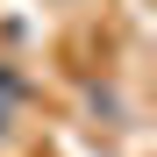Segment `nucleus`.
<instances>
[{"instance_id":"nucleus-1","label":"nucleus","mask_w":157,"mask_h":157,"mask_svg":"<svg viewBox=\"0 0 157 157\" xmlns=\"http://www.w3.org/2000/svg\"><path fill=\"white\" fill-rule=\"evenodd\" d=\"M14 107H21V78L0 64V136H7V121H14Z\"/></svg>"}]
</instances>
